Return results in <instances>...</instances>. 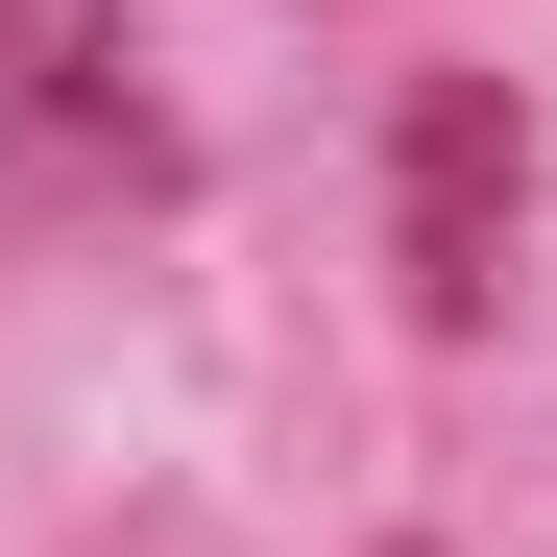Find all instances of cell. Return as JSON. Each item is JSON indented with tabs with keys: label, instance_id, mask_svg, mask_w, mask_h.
<instances>
[{
	"label": "cell",
	"instance_id": "obj_1",
	"mask_svg": "<svg viewBox=\"0 0 557 557\" xmlns=\"http://www.w3.org/2000/svg\"><path fill=\"white\" fill-rule=\"evenodd\" d=\"M122 195H170V122L122 98V25L0 0V219H122Z\"/></svg>",
	"mask_w": 557,
	"mask_h": 557
},
{
	"label": "cell",
	"instance_id": "obj_2",
	"mask_svg": "<svg viewBox=\"0 0 557 557\" xmlns=\"http://www.w3.org/2000/svg\"><path fill=\"white\" fill-rule=\"evenodd\" d=\"M509 195H533L509 73H412V122H388V267H412V315H436V339H485V315H509Z\"/></svg>",
	"mask_w": 557,
	"mask_h": 557
}]
</instances>
